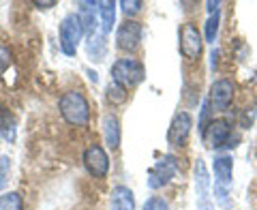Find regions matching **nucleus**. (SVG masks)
Instances as JSON below:
<instances>
[{
	"instance_id": "nucleus-22",
	"label": "nucleus",
	"mask_w": 257,
	"mask_h": 210,
	"mask_svg": "<svg viewBox=\"0 0 257 210\" xmlns=\"http://www.w3.org/2000/svg\"><path fill=\"white\" fill-rule=\"evenodd\" d=\"M11 161L13 159L9 155H0V195H3V191L11 180V167H13Z\"/></svg>"
},
{
	"instance_id": "nucleus-21",
	"label": "nucleus",
	"mask_w": 257,
	"mask_h": 210,
	"mask_svg": "<svg viewBox=\"0 0 257 210\" xmlns=\"http://www.w3.org/2000/svg\"><path fill=\"white\" fill-rule=\"evenodd\" d=\"M105 96L111 105H124L126 99H128V90H124L122 86H118L114 82H109L107 88H105Z\"/></svg>"
},
{
	"instance_id": "nucleus-24",
	"label": "nucleus",
	"mask_w": 257,
	"mask_h": 210,
	"mask_svg": "<svg viewBox=\"0 0 257 210\" xmlns=\"http://www.w3.org/2000/svg\"><path fill=\"white\" fill-rule=\"evenodd\" d=\"M142 210H172L170 201H167L163 195H150L146 201H144Z\"/></svg>"
},
{
	"instance_id": "nucleus-8",
	"label": "nucleus",
	"mask_w": 257,
	"mask_h": 210,
	"mask_svg": "<svg viewBox=\"0 0 257 210\" xmlns=\"http://www.w3.org/2000/svg\"><path fill=\"white\" fill-rule=\"evenodd\" d=\"M229 140H231V123L227 118H212L210 125L206 127V131L202 133V142L208 150L227 148Z\"/></svg>"
},
{
	"instance_id": "nucleus-16",
	"label": "nucleus",
	"mask_w": 257,
	"mask_h": 210,
	"mask_svg": "<svg viewBox=\"0 0 257 210\" xmlns=\"http://www.w3.org/2000/svg\"><path fill=\"white\" fill-rule=\"evenodd\" d=\"M208 5V20L204 28V43H214L219 37L221 24V3H206Z\"/></svg>"
},
{
	"instance_id": "nucleus-19",
	"label": "nucleus",
	"mask_w": 257,
	"mask_h": 210,
	"mask_svg": "<svg viewBox=\"0 0 257 210\" xmlns=\"http://www.w3.org/2000/svg\"><path fill=\"white\" fill-rule=\"evenodd\" d=\"M24 197L18 191H7L0 195V210H24Z\"/></svg>"
},
{
	"instance_id": "nucleus-23",
	"label": "nucleus",
	"mask_w": 257,
	"mask_h": 210,
	"mask_svg": "<svg viewBox=\"0 0 257 210\" xmlns=\"http://www.w3.org/2000/svg\"><path fill=\"white\" fill-rule=\"evenodd\" d=\"M118 5H120V11L126 15V20H133L135 15L142 13L144 7H146V5L142 3V0H120Z\"/></svg>"
},
{
	"instance_id": "nucleus-18",
	"label": "nucleus",
	"mask_w": 257,
	"mask_h": 210,
	"mask_svg": "<svg viewBox=\"0 0 257 210\" xmlns=\"http://www.w3.org/2000/svg\"><path fill=\"white\" fill-rule=\"evenodd\" d=\"M86 52H88V58H90V60L103 62V60H105V56H107V35L96 32V35L88 37Z\"/></svg>"
},
{
	"instance_id": "nucleus-27",
	"label": "nucleus",
	"mask_w": 257,
	"mask_h": 210,
	"mask_svg": "<svg viewBox=\"0 0 257 210\" xmlns=\"http://www.w3.org/2000/svg\"><path fill=\"white\" fill-rule=\"evenodd\" d=\"M212 193H214V197H212V199L219 201V204H221L223 208H231V201H229V197H227L229 189H225V187H219V184H214Z\"/></svg>"
},
{
	"instance_id": "nucleus-1",
	"label": "nucleus",
	"mask_w": 257,
	"mask_h": 210,
	"mask_svg": "<svg viewBox=\"0 0 257 210\" xmlns=\"http://www.w3.org/2000/svg\"><path fill=\"white\" fill-rule=\"evenodd\" d=\"M60 116L64 118V123H69L71 127H88L90 125V103H88L86 94L82 90H67L60 101H58Z\"/></svg>"
},
{
	"instance_id": "nucleus-17",
	"label": "nucleus",
	"mask_w": 257,
	"mask_h": 210,
	"mask_svg": "<svg viewBox=\"0 0 257 210\" xmlns=\"http://www.w3.org/2000/svg\"><path fill=\"white\" fill-rule=\"evenodd\" d=\"M99 7V20H101V30L103 35H109L111 28L116 26V0H99L96 3Z\"/></svg>"
},
{
	"instance_id": "nucleus-7",
	"label": "nucleus",
	"mask_w": 257,
	"mask_h": 210,
	"mask_svg": "<svg viewBox=\"0 0 257 210\" xmlns=\"http://www.w3.org/2000/svg\"><path fill=\"white\" fill-rule=\"evenodd\" d=\"M82 161H84L86 172L90 174L92 178H96V180L107 178V174H109V155H107V150L103 148L101 144H90V146L84 150Z\"/></svg>"
},
{
	"instance_id": "nucleus-3",
	"label": "nucleus",
	"mask_w": 257,
	"mask_h": 210,
	"mask_svg": "<svg viewBox=\"0 0 257 210\" xmlns=\"http://www.w3.org/2000/svg\"><path fill=\"white\" fill-rule=\"evenodd\" d=\"M86 37L82 20L77 18V13H67L58 26V41H60V50L64 56H75L77 47L82 43V39Z\"/></svg>"
},
{
	"instance_id": "nucleus-15",
	"label": "nucleus",
	"mask_w": 257,
	"mask_h": 210,
	"mask_svg": "<svg viewBox=\"0 0 257 210\" xmlns=\"http://www.w3.org/2000/svg\"><path fill=\"white\" fill-rule=\"evenodd\" d=\"M109 210H135V193L126 184H116L109 193Z\"/></svg>"
},
{
	"instance_id": "nucleus-9",
	"label": "nucleus",
	"mask_w": 257,
	"mask_h": 210,
	"mask_svg": "<svg viewBox=\"0 0 257 210\" xmlns=\"http://www.w3.org/2000/svg\"><path fill=\"white\" fill-rule=\"evenodd\" d=\"M234 94H236V86L231 79L221 77V79H216V82H212L210 92H208L210 110L212 112H227L231 101H234Z\"/></svg>"
},
{
	"instance_id": "nucleus-29",
	"label": "nucleus",
	"mask_w": 257,
	"mask_h": 210,
	"mask_svg": "<svg viewBox=\"0 0 257 210\" xmlns=\"http://www.w3.org/2000/svg\"><path fill=\"white\" fill-rule=\"evenodd\" d=\"M210 58H212V69H216V62H219V50H212Z\"/></svg>"
},
{
	"instance_id": "nucleus-2",
	"label": "nucleus",
	"mask_w": 257,
	"mask_h": 210,
	"mask_svg": "<svg viewBox=\"0 0 257 210\" xmlns=\"http://www.w3.org/2000/svg\"><path fill=\"white\" fill-rule=\"evenodd\" d=\"M144 79H146V67H144V62L138 58L124 56V58H118L111 64V82L122 86L124 90L138 88Z\"/></svg>"
},
{
	"instance_id": "nucleus-10",
	"label": "nucleus",
	"mask_w": 257,
	"mask_h": 210,
	"mask_svg": "<svg viewBox=\"0 0 257 210\" xmlns=\"http://www.w3.org/2000/svg\"><path fill=\"white\" fill-rule=\"evenodd\" d=\"M195 195H197V210H214L210 176H208V167L202 159H197L195 163Z\"/></svg>"
},
{
	"instance_id": "nucleus-20",
	"label": "nucleus",
	"mask_w": 257,
	"mask_h": 210,
	"mask_svg": "<svg viewBox=\"0 0 257 210\" xmlns=\"http://www.w3.org/2000/svg\"><path fill=\"white\" fill-rule=\"evenodd\" d=\"M0 131L7 142H15V118L5 108H0Z\"/></svg>"
},
{
	"instance_id": "nucleus-13",
	"label": "nucleus",
	"mask_w": 257,
	"mask_h": 210,
	"mask_svg": "<svg viewBox=\"0 0 257 210\" xmlns=\"http://www.w3.org/2000/svg\"><path fill=\"white\" fill-rule=\"evenodd\" d=\"M212 174H214V184L229 189L231 182H234V157L216 155L212 161Z\"/></svg>"
},
{
	"instance_id": "nucleus-12",
	"label": "nucleus",
	"mask_w": 257,
	"mask_h": 210,
	"mask_svg": "<svg viewBox=\"0 0 257 210\" xmlns=\"http://www.w3.org/2000/svg\"><path fill=\"white\" fill-rule=\"evenodd\" d=\"M99 0H79L77 3V18L82 20V26L86 37L96 35V28H99V7H96Z\"/></svg>"
},
{
	"instance_id": "nucleus-4",
	"label": "nucleus",
	"mask_w": 257,
	"mask_h": 210,
	"mask_svg": "<svg viewBox=\"0 0 257 210\" xmlns=\"http://www.w3.org/2000/svg\"><path fill=\"white\" fill-rule=\"evenodd\" d=\"M178 50L182 54V58H187L189 62H195L202 58L204 54V35L197 28V24L184 22L178 28Z\"/></svg>"
},
{
	"instance_id": "nucleus-11",
	"label": "nucleus",
	"mask_w": 257,
	"mask_h": 210,
	"mask_svg": "<svg viewBox=\"0 0 257 210\" xmlns=\"http://www.w3.org/2000/svg\"><path fill=\"white\" fill-rule=\"evenodd\" d=\"M191 131H193V116L182 110L178 114H174L172 123H170V129H167V144H170V146H184Z\"/></svg>"
},
{
	"instance_id": "nucleus-5",
	"label": "nucleus",
	"mask_w": 257,
	"mask_h": 210,
	"mask_svg": "<svg viewBox=\"0 0 257 210\" xmlns=\"http://www.w3.org/2000/svg\"><path fill=\"white\" fill-rule=\"evenodd\" d=\"M176 174H178V159L174 155H163L148 169V187L152 191L163 189L176 178Z\"/></svg>"
},
{
	"instance_id": "nucleus-14",
	"label": "nucleus",
	"mask_w": 257,
	"mask_h": 210,
	"mask_svg": "<svg viewBox=\"0 0 257 210\" xmlns=\"http://www.w3.org/2000/svg\"><path fill=\"white\" fill-rule=\"evenodd\" d=\"M103 137H105V144L109 150H118L120 142H122V127H120V120L116 114H105L103 116Z\"/></svg>"
},
{
	"instance_id": "nucleus-25",
	"label": "nucleus",
	"mask_w": 257,
	"mask_h": 210,
	"mask_svg": "<svg viewBox=\"0 0 257 210\" xmlns=\"http://www.w3.org/2000/svg\"><path fill=\"white\" fill-rule=\"evenodd\" d=\"M210 114H212V110H210V103H208V99H206V101L202 103V116H199V120H197L199 133H204L206 127L210 125Z\"/></svg>"
},
{
	"instance_id": "nucleus-26",
	"label": "nucleus",
	"mask_w": 257,
	"mask_h": 210,
	"mask_svg": "<svg viewBox=\"0 0 257 210\" xmlns=\"http://www.w3.org/2000/svg\"><path fill=\"white\" fill-rule=\"evenodd\" d=\"M11 62H13V54H11V50H9L7 45L0 43V75H3L5 71L11 67Z\"/></svg>"
},
{
	"instance_id": "nucleus-28",
	"label": "nucleus",
	"mask_w": 257,
	"mask_h": 210,
	"mask_svg": "<svg viewBox=\"0 0 257 210\" xmlns=\"http://www.w3.org/2000/svg\"><path fill=\"white\" fill-rule=\"evenodd\" d=\"M32 5H35L37 9H41V11H43V9H52V7H56L58 3H56V0H35Z\"/></svg>"
},
{
	"instance_id": "nucleus-6",
	"label": "nucleus",
	"mask_w": 257,
	"mask_h": 210,
	"mask_svg": "<svg viewBox=\"0 0 257 210\" xmlns=\"http://www.w3.org/2000/svg\"><path fill=\"white\" fill-rule=\"evenodd\" d=\"M144 39V26L138 20H124L116 28V47L126 54H133L142 47Z\"/></svg>"
}]
</instances>
